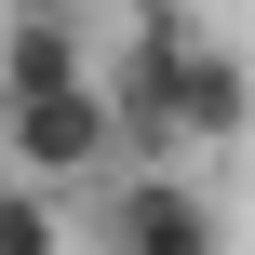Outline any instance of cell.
Listing matches in <instances>:
<instances>
[{"instance_id": "obj_1", "label": "cell", "mask_w": 255, "mask_h": 255, "mask_svg": "<svg viewBox=\"0 0 255 255\" xmlns=\"http://www.w3.org/2000/svg\"><path fill=\"white\" fill-rule=\"evenodd\" d=\"M0 148H13V175H40V188H81L94 161H121V108H108V81L0 94Z\"/></svg>"}, {"instance_id": "obj_2", "label": "cell", "mask_w": 255, "mask_h": 255, "mask_svg": "<svg viewBox=\"0 0 255 255\" xmlns=\"http://www.w3.org/2000/svg\"><path fill=\"white\" fill-rule=\"evenodd\" d=\"M108 255H229V215L175 175V161H134L108 188Z\"/></svg>"}, {"instance_id": "obj_3", "label": "cell", "mask_w": 255, "mask_h": 255, "mask_svg": "<svg viewBox=\"0 0 255 255\" xmlns=\"http://www.w3.org/2000/svg\"><path fill=\"white\" fill-rule=\"evenodd\" d=\"M54 81H94L81 13H67V0H13V13H0V94H54Z\"/></svg>"}, {"instance_id": "obj_4", "label": "cell", "mask_w": 255, "mask_h": 255, "mask_svg": "<svg viewBox=\"0 0 255 255\" xmlns=\"http://www.w3.org/2000/svg\"><path fill=\"white\" fill-rule=\"evenodd\" d=\"M242 121H255V67L229 40H202L188 54V148H242Z\"/></svg>"}, {"instance_id": "obj_5", "label": "cell", "mask_w": 255, "mask_h": 255, "mask_svg": "<svg viewBox=\"0 0 255 255\" xmlns=\"http://www.w3.org/2000/svg\"><path fill=\"white\" fill-rule=\"evenodd\" d=\"M0 255H54V188L40 175H0Z\"/></svg>"}]
</instances>
